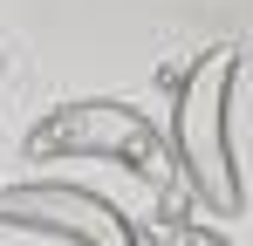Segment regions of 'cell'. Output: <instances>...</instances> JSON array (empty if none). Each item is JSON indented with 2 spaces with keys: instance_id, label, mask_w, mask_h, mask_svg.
Here are the masks:
<instances>
[{
  "instance_id": "cell-1",
  "label": "cell",
  "mask_w": 253,
  "mask_h": 246,
  "mask_svg": "<svg viewBox=\"0 0 253 246\" xmlns=\"http://www.w3.org/2000/svg\"><path fill=\"white\" fill-rule=\"evenodd\" d=\"M247 69V48L219 41L206 55H192V69L178 76V96H171V164L178 178L192 185V199L233 219L247 205V178L233 164V82Z\"/></svg>"
},
{
  "instance_id": "cell-4",
  "label": "cell",
  "mask_w": 253,
  "mask_h": 246,
  "mask_svg": "<svg viewBox=\"0 0 253 246\" xmlns=\"http://www.w3.org/2000/svg\"><path fill=\"white\" fill-rule=\"evenodd\" d=\"M144 246H233L226 233H212V226H192V219H165V226H151Z\"/></svg>"
},
{
  "instance_id": "cell-2",
  "label": "cell",
  "mask_w": 253,
  "mask_h": 246,
  "mask_svg": "<svg viewBox=\"0 0 253 246\" xmlns=\"http://www.w3.org/2000/svg\"><path fill=\"white\" fill-rule=\"evenodd\" d=\"M28 151L35 158H110L137 171V178H158L171 164V130L151 123V110L117 103V96H76L62 110H48L28 130Z\"/></svg>"
},
{
  "instance_id": "cell-3",
  "label": "cell",
  "mask_w": 253,
  "mask_h": 246,
  "mask_svg": "<svg viewBox=\"0 0 253 246\" xmlns=\"http://www.w3.org/2000/svg\"><path fill=\"white\" fill-rule=\"evenodd\" d=\"M0 226H28V233H48L69 246H144V233L110 199H96L89 185H69V178L0 185Z\"/></svg>"
}]
</instances>
